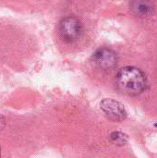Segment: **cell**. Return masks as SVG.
<instances>
[{
    "mask_svg": "<svg viewBox=\"0 0 157 158\" xmlns=\"http://www.w3.org/2000/svg\"><path fill=\"white\" fill-rule=\"evenodd\" d=\"M116 81L118 89L125 94L136 96L146 88L147 78L144 72L136 67H124L117 74Z\"/></svg>",
    "mask_w": 157,
    "mask_h": 158,
    "instance_id": "1",
    "label": "cell"
},
{
    "mask_svg": "<svg viewBox=\"0 0 157 158\" xmlns=\"http://www.w3.org/2000/svg\"><path fill=\"white\" fill-rule=\"evenodd\" d=\"M58 31L63 41L67 43H74L81 37L83 27L81 20L76 17H66L60 21Z\"/></svg>",
    "mask_w": 157,
    "mask_h": 158,
    "instance_id": "2",
    "label": "cell"
},
{
    "mask_svg": "<svg viewBox=\"0 0 157 158\" xmlns=\"http://www.w3.org/2000/svg\"><path fill=\"white\" fill-rule=\"evenodd\" d=\"M93 65L101 69L107 70L113 69L118 63V56L113 50L102 47L97 49L92 56Z\"/></svg>",
    "mask_w": 157,
    "mask_h": 158,
    "instance_id": "3",
    "label": "cell"
},
{
    "mask_svg": "<svg viewBox=\"0 0 157 158\" xmlns=\"http://www.w3.org/2000/svg\"><path fill=\"white\" fill-rule=\"evenodd\" d=\"M100 107L102 111L114 121H123L127 118V111L123 105L114 99H104L100 104Z\"/></svg>",
    "mask_w": 157,
    "mask_h": 158,
    "instance_id": "4",
    "label": "cell"
},
{
    "mask_svg": "<svg viewBox=\"0 0 157 158\" xmlns=\"http://www.w3.org/2000/svg\"><path fill=\"white\" fill-rule=\"evenodd\" d=\"M130 11L137 17H149L155 12V5L152 0H131Z\"/></svg>",
    "mask_w": 157,
    "mask_h": 158,
    "instance_id": "5",
    "label": "cell"
},
{
    "mask_svg": "<svg viewBox=\"0 0 157 158\" xmlns=\"http://www.w3.org/2000/svg\"><path fill=\"white\" fill-rule=\"evenodd\" d=\"M110 139L111 141L118 145V146H122V145H125L127 143H128V136L123 133V132H120V131H114L110 134Z\"/></svg>",
    "mask_w": 157,
    "mask_h": 158,
    "instance_id": "6",
    "label": "cell"
},
{
    "mask_svg": "<svg viewBox=\"0 0 157 158\" xmlns=\"http://www.w3.org/2000/svg\"><path fill=\"white\" fill-rule=\"evenodd\" d=\"M5 126H6V120H5V118H4L2 115H0V131L5 128Z\"/></svg>",
    "mask_w": 157,
    "mask_h": 158,
    "instance_id": "7",
    "label": "cell"
},
{
    "mask_svg": "<svg viewBox=\"0 0 157 158\" xmlns=\"http://www.w3.org/2000/svg\"><path fill=\"white\" fill-rule=\"evenodd\" d=\"M0 156H1V149H0Z\"/></svg>",
    "mask_w": 157,
    "mask_h": 158,
    "instance_id": "8",
    "label": "cell"
},
{
    "mask_svg": "<svg viewBox=\"0 0 157 158\" xmlns=\"http://www.w3.org/2000/svg\"><path fill=\"white\" fill-rule=\"evenodd\" d=\"M155 127H157V123H156V124H155Z\"/></svg>",
    "mask_w": 157,
    "mask_h": 158,
    "instance_id": "9",
    "label": "cell"
}]
</instances>
